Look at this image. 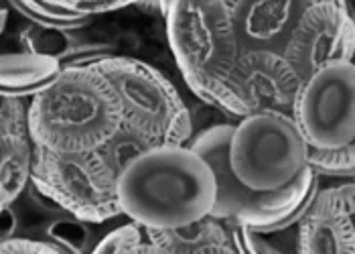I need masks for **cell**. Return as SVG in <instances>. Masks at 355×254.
I'll use <instances>...</instances> for the list:
<instances>
[{"label": "cell", "instance_id": "1", "mask_svg": "<svg viewBox=\"0 0 355 254\" xmlns=\"http://www.w3.org/2000/svg\"><path fill=\"white\" fill-rule=\"evenodd\" d=\"M116 198L138 226L179 228L211 214L216 177L189 144H155L116 177Z\"/></svg>", "mask_w": 355, "mask_h": 254}, {"label": "cell", "instance_id": "2", "mask_svg": "<svg viewBox=\"0 0 355 254\" xmlns=\"http://www.w3.org/2000/svg\"><path fill=\"white\" fill-rule=\"evenodd\" d=\"M166 37L179 71L193 94L234 118L250 114L232 82L240 43L225 0H171Z\"/></svg>", "mask_w": 355, "mask_h": 254}, {"label": "cell", "instance_id": "3", "mask_svg": "<svg viewBox=\"0 0 355 254\" xmlns=\"http://www.w3.org/2000/svg\"><path fill=\"white\" fill-rule=\"evenodd\" d=\"M120 124L122 116L112 85L87 63L61 65L53 82L28 98V137L51 151H96Z\"/></svg>", "mask_w": 355, "mask_h": 254}, {"label": "cell", "instance_id": "4", "mask_svg": "<svg viewBox=\"0 0 355 254\" xmlns=\"http://www.w3.org/2000/svg\"><path fill=\"white\" fill-rule=\"evenodd\" d=\"M232 130V122L214 124L187 142L197 155L205 159L216 177V203L209 216L260 230H278L297 224L319 187V175L306 165L291 183L280 189H248L236 179L227 161Z\"/></svg>", "mask_w": 355, "mask_h": 254}, {"label": "cell", "instance_id": "5", "mask_svg": "<svg viewBox=\"0 0 355 254\" xmlns=\"http://www.w3.org/2000/svg\"><path fill=\"white\" fill-rule=\"evenodd\" d=\"M112 85L122 124L153 144H187L193 120L179 90L155 65L126 56H98L85 61Z\"/></svg>", "mask_w": 355, "mask_h": 254}, {"label": "cell", "instance_id": "6", "mask_svg": "<svg viewBox=\"0 0 355 254\" xmlns=\"http://www.w3.org/2000/svg\"><path fill=\"white\" fill-rule=\"evenodd\" d=\"M28 185L67 216L87 224L120 218L116 177L98 151L61 153L33 142Z\"/></svg>", "mask_w": 355, "mask_h": 254}, {"label": "cell", "instance_id": "7", "mask_svg": "<svg viewBox=\"0 0 355 254\" xmlns=\"http://www.w3.org/2000/svg\"><path fill=\"white\" fill-rule=\"evenodd\" d=\"M227 161L248 189L274 192L306 167V142L291 114L250 112L234 124Z\"/></svg>", "mask_w": 355, "mask_h": 254}, {"label": "cell", "instance_id": "8", "mask_svg": "<svg viewBox=\"0 0 355 254\" xmlns=\"http://www.w3.org/2000/svg\"><path fill=\"white\" fill-rule=\"evenodd\" d=\"M291 116L309 146L337 149L355 139L354 61H331L297 90Z\"/></svg>", "mask_w": 355, "mask_h": 254}, {"label": "cell", "instance_id": "9", "mask_svg": "<svg viewBox=\"0 0 355 254\" xmlns=\"http://www.w3.org/2000/svg\"><path fill=\"white\" fill-rule=\"evenodd\" d=\"M299 82L331 61H354V15L349 2H313L280 49Z\"/></svg>", "mask_w": 355, "mask_h": 254}, {"label": "cell", "instance_id": "10", "mask_svg": "<svg viewBox=\"0 0 355 254\" xmlns=\"http://www.w3.org/2000/svg\"><path fill=\"white\" fill-rule=\"evenodd\" d=\"M354 183L333 185L315 196L297 222V253L354 254Z\"/></svg>", "mask_w": 355, "mask_h": 254}, {"label": "cell", "instance_id": "11", "mask_svg": "<svg viewBox=\"0 0 355 254\" xmlns=\"http://www.w3.org/2000/svg\"><path fill=\"white\" fill-rule=\"evenodd\" d=\"M232 82L248 104L250 112L291 114L301 82L280 51L250 49L240 51Z\"/></svg>", "mask_w": 355, "mask_h": 254}, {"label": "cell", "instance_id": "12", "mask_svg": "<svg viewBox=\"0 0 355 254\" xmlns=\"http://www.w3.org/2000/svg\"><path fill=\"white\" fill-rule=\"evenodd\" d=\"M240 51H280L309 0H225Z\"/></svg>", "mask_w": 355, "mask_h": 254}, {"label": "cell", "instance_id": "13", "mask_svg": "<svg viewBox=\"0 0 355 254\" xmlns=\"http://www.w3.org/2000/svg\"><path fill=\"white\" fill-rule=\"evenodd\" d=\"M148 242L157 248V253L179 254V253H236L230 236L227 222L218 220L214 216H205L191 224L166 230H146Z\"/></svg>", "mask_w": 355, "mask_h": 254}, {"label": "cell", "instance_id": "14", "mask_svg": "<svg viewBox=\"0 0 355 254\" xmlns=\"http://www.w3.org/2000/svg\"><path fill=\"white\" fill-rule=\"evenodd\" d=\"M61 71V63L53 57L31 51L0 53V94L28 100Z\"/></svg>", "mask_w": 355, "mask_h": 254}, {"label": "cell", "instance_id": "15", "mask_svg": "<svg viewBox=\"0 0 355 254\" xmlns=\"http://www.w3.org/2000/svg\"><path fill=\"white\" fill-rule=\"evenodd\" d=\"M33 141L28 135L0 139V212L23 196L31 181Z\"/></svg>", "mask_w": 355, "mask_h": 254}, {"label": "cell", "instance_id": "16", "mask_svg": "<svg viewBox=\"0 0 355 254\" xmlns=\"http://www.w3.org/2000/svg\"><path fill=\"white\" fill-rule=\"evenodd\" d=\"M10 8L21 12L27 21L43 27L57 28H82L85 27L92 17L78 12L69 6L53 4L47 0H6Z\"/></svg>", "mask_w": 355, "mask_h": 254}, {"label": "cell", "instance_id": "17", "mask_svg": "<svg viewBox=\"0 0 355 254\" xmlns=\"http://www.w3.org/2000/svg\"><path fill=\"white\" fill-rule=\"evenodd\" d=\"M150 146H155V144L146 137H142L140 133L126 124H120L118 130L96 151L100 153L102 161L112 171V175L118 177L128 163H132L138 155H142Z\"/></svg>", "mask_w": 355, "mask_h": 254}, {"label": "cell", "instance_id": "18", "mask_svg": "<svg viewBox=\"0 0 355 254\" xmlns=\"http://www.w3.org/2000/svg\"><path fill=\"white\" fill-rule=\"evenodd\" d=\"M92 251L98 254H132V253H157V248L148 242L144 228L137 222H126L122 226L104 234Z\"/></svg>", "mask_w": 355, "mask_h": 254}, {"label": "cell", "instance_id": "19", "mask_svg": "<svg viewBox=\"0 0 355 254\" xmlns=\"http://www.w3.org/2000/svg\"><path fill=\"white\" fill-rule=\"evenodd\" d=\"M306 165L319 177H352L355 169L354 142L337 149H319L306 144Z\"/></svg>", "mask_w": 355, "mask_h": 254}, {"label": "cell", "instance_id": "20", "mask_svg": "<svg viewBox=\"0 0 355 254\" xmlns=\"http://www.w3.org/2000/svg\"><path fill=\"white\" fill-rule=\"evenodd\" d=\"M47 236L49 242H53L55 246L61 248V253L65 251H85V240L89 238L87 232V222H82L73 216L63 218V220H55L53 224L47 226Z\"/></svg>", "mask_w": 355, "mask_h": 254}, {"label": "cell", "instance_id": "21", "mask_svg": "<svg viewBox=\"0 0 355 254\" xmlns=\"http://www.w3.org/2000/svg\"><path fill=\"white\" fill-rule=\"evenodd\" d=\"M27 100L0 94V139L28 135L27 130Z\"/></svg>", "mask_w": 355, "mask_h": 254}, {"label": "cell", "instance_id": "22", "mask_svg": "<svg viewBox=\"0 0 355 254\" xmlns=\"http://www.w3.org/2000/svg\"><path fill=\"white\" fill-rule=\"evenodd\" d=\"M0 253H12V254H49L61 253L59 246H55L49 240H35V238H23V236H8L4 240H0Z\"/></svg>", "mask_w": 355, "mask_h": 254}, {"label": "cell", "instance_id": "23", "mask_svg": "<svg viewBox=\"0 0 355 254\" xmlns=\"http://www.w3.org/2000/svg\"><path fill=\"white\" fill-rule=\"evenodd\" d=\"M6 25H8V8L6 6H0V35L4 33Z\"/></svg>", "mask_w": 355, "mask_h": 254}, {"label": "cell", "instance_id": "24", "mask_svg": "<svg viewBox=\"0 0 355 254\" xmlns=\"http://www.w3.org/2000/svg\"><path fill=\"white\" fill-rule=\"evenodd\" d=\"M47 2H53V4H63V6H69L71 0H47Z\"/></svg>", "mask_w": 355, "mask_h": 254}, {"label": "cell", "instance_id": "25", "mask_svg": "<svg viewBox=\"0 0 355 254\" xmlns=\"http://www.w3.org/2000/svg\"><path fill=\"white\" fill-rule=\"evenodd\" d=\"M309 2L313 4V2H325V0H309ZM331 2H349V0H331Z\"/></svg>", "mask_w": 355, "mask_h": 254}]
</instances>
